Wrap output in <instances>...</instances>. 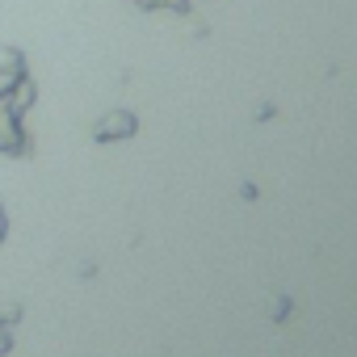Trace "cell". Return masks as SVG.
Segmentation results:
<instances>
[{"label": "cell", "mask_w": 357, "mask_h": 357, "mask_svg": "<svg viewBox=\"0 0 357 357\" xmlns=\"http://www.w3.org/2000/svg\"><path fill=\"white\" fill-rule=\"evenodd\" d=\"M130 130H135V118H130V114H109V118L101 122L97 139H109V135H130Z\"/></svg>", "instance_id": "obj_1"}, {"label": "cell", "mask_w": 357, "mask_h": 357, "mask_svg": "<svg viewBox=\"0 0 357 357\" xmlns=\"http://www.w3.org/2000/svg\"><path fill=\"white\" fill-rule=\"evenodd\" d=\"M0 353H9V332L0 328Z\"/></svg>", "instance_id": "obj_2"}, {"label": "cell", "mask_w": 357, "mask_h": 357, "mask_svg": "<svg viewBox=\"0 0 357 357\" xmlns=\"http://www.w3.org/2000/svg\"><path fill=\"white\" fill-rule=\"evenodd\" d=\"M0 240H5V211H0Z\"/></svg>", "instance_id": "obj_3"}]
</instances>
